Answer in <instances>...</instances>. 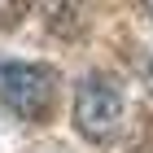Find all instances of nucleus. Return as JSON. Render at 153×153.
<instances>
[{
	"mask_svg": "<svg viewBox=\"0 0 153 153\" xmlns=\"http://www.w3.org/2000/svg\"><path fill=\"white\" fill-rule=\"evenodd\" d=\"M0 105L26 123H44L57 105V70L39 61L0 57Z\"/></svg>",
	"mask_w": 153,
	"mask_h": 153,
	"instance_id": "f257e3e1",
	"label": "nucleus"
},
{
	"mask_svg": "<svg viewBox=\"0 0 153 153\" xmlns=\"http://www.w3.org/2000/svg\"><path fill=\"white\" fill-rule=\"evenodd\" d=\"M123 88L109 74H88L74 92V127L92 144H109L123 131Z\"/></svg>",
	"mask_w": 153,
	"mask_h": 153,
	"instance_id": "f03ea898",
	"label": "nucleus"
},
{
	"mask_svg": "<svg viewBox=\"0 0 153 153\" xmlns=\"http://www.w3.org/2000/svg\"><path fill=\"white\" fill-rule=\"evenodd\" d=\"M144 9H149V18H153V0H144Z\"/></svg>",
	"mask_w": 153,
	"mask_h": 153,
	"instance_id": "39448f33",
	"label": "nucleus"
},
{
	"mask_svg": "<svg viewBox=\"0 0 153 153\" xmlns=\"http://www.w3.org/2000/svg\"><path fill=\"white\" fill-rule=\"evenodd\" d=\"M26 0H0V26H13L18 18H22Z\"/></svg>",
	"mask_w": 153,
	"mask_h": 153,
	"instance_id": "20e7f679",
	"label": "nucleus"
},
{
	"mask_svg": "<svg viewBox=\"0 0 153 153\" xmlns=\"http://www.w3.org/2000/svg\"><path fill=\"white\" fill-rule=\"evenodd\" d=\"M44 22L53 26V31H61V35H79L83 26H88V18H83V0H44Z\"/></svg>",
	"mask_w": 153,
	"mask_h": 153,
	"instance_id": "7ed1b4c3",
	"label": "nucleus"
}]
</instances>
